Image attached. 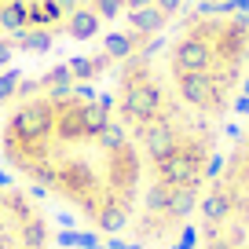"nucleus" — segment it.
Returning a JSON list of instances; mask_svg holds the SVG:
<instances>
[{"label": "nucleus", "instance_id": "1", "mask_svg": "<svg viewBox=\"0 0 249 249\" xmlns=\"http://www.w3.org/2000/svg\"><path fill=\"white\" fill-rule=\"evenodd\" d=\"M0 154L22 179L55 195L95 231L132 227L143 195V158L114 103L92 92H40L0 124Z\"/></svg>", "mask_w": 249, "mask_h": 249}, {"label": "nucleus", "instance_id": "2", "mask_svg": "<svg viewBox=\"0 0 249 249\" xmlns=\"http://www.w3.org/2000/svg\"><path fill=\"white\" fill-rule=\"evenodd\" d=\"M161 77L179 107L209 124L249 110V8L187 11L161 52Z\"/></svg>", "mask_w": 249, "mask_h": 249}, {"label": "nucleus", "instance_id": "3", "mask_svg": "<svg viewBox=\"0 0 249 249\" xmlns=\"http://www.w3.org/2000/svg\"><path fill=\"white\" fill-rule=\"evenodd\" d=\"M195 249H249V110L205 187L195 216Z\"/></svg>", "mask_w": 249, "mask_h": 249}, {"label": "nucleus", "instance_id": "4", "mask_svg": "<svg viewBox=\"0 0 249 249\" xmlns=\"http://www.w3.org/2000/svg\"><path fill=\"white\" fill-rule=\"evenodd\" d=\"M52 224L22 187L0 183V249H48Z\"/></svg>", "mask_w": 249, "mask_h": 249}, {"label": "nucleus", "instance_id": "5", "mask_svg": "<svg viewBox=\"0 0 249 249\" xmlns=\"http://www.w3.org/2000/svg\"><path fill=\"white\" fill-rule=\"evenodd\" d=\"M77 8L81 0H0V26L37 33L66 22Z\"/></svg>", "mask_w": 249, "mask_h": 249}, {"label": "nucleus", "instance_id": "6", "mask_svg": "<svg viewBox=\"0 0 249 249\" xmlns=\"http://www.w3.org/2000/svg\"><path fill=\"white\" fill-rule=\"evenodd\" d=\"M202 8H249V0H198Z\"/></svg>", "mask_w": 249, "mask_h": 249}]
</instances>
